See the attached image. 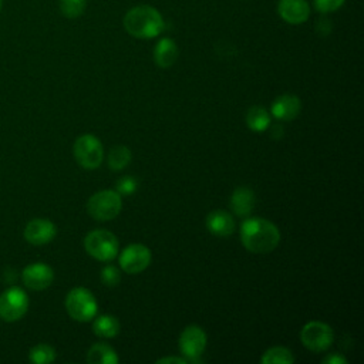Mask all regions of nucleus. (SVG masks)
<instances>
[{
  "mask_svg": "<svg viewBox=\"0 0 364 364\" xmlns=\"http://www.w3.org/2000/svg\"><path fill=\"white\" fill-rule=\"evenodd\" d=\"M122 24L129 36L141 40L154 38L165 28L162 14L148 4H139L129 9L124 16Z\"/></svg>",
  "mask_w": 364,
  "mask_h": 364,
  "instance_id": "nucleus-2",
  "label": "nucleus"
},
{
  "mask_svg": "<svg viewBox=\"0 0 364 364\" xmlns=\"http://www.w3.org/2000/svg\"><path fill=\"white\" fill-rule=\"evenodd\" d=\"M121 195L112 189L95 192L87 202V212L95 220H111L121 212Z\"/></svg>",
  "mask_w": 364,
  "mask_h": 364,
  "instance_id": "nucleus-3",
  "label": "nucleus"
},
{
  "mask_svg": "<svg viewBox=\"0 0 364 364\" xmlns=\"http://www.w3.org/2000/svg\"><path fill=\"white\" fill-rule=\"evenodd\" d=\"M240 240L252 253H269L280 242L277 226L263 218H247L240 226Z\"/></svg>",
  "mask_w": 364,
  "mask_h": 364,
  "instance_id": "nucleus-1",
  "label": "nucleus"
},
{
  "mask_svg": "<svg viewBox=\"0 0 364 364\" xmlns=\"http://www.w3.org/2000/svg\"><path fill=\"white\" fill-rule=\"evenodd\" d=\"M256 205L255 192L250 188H236L230 196V208L237 216H249Z\"/></svg>",
  "mask_w": 364,
  "mask_h": 364,
  "instance_id": "nucleus-16",
  "label": "nucleus"
},
{
  "mask_svg": "<svg viewBox=\"0 0 364 364\" xmlns=\"http://www.w3.org/2000/svg\"><path fill=\"white\" fill-rule=\"evenodd\" d=\"M28 358L34 364H48L55 360V350L51 346L41 343L30 350Z\"/></svg>",
  "mask_w": 364,
  "mask_h": 364,
  "instance_id": "nucleus-23",
  "label": "nucleus"
},
{
  "mask_svg": "<svg viewBox=\"0 0 364 364\" xmlns=\"http://www.w3.org/2000/svg\"><path fill=\"white\" fill-rule=\"evenodd\" d=\"M65 309L75 321H90L97 314V300L94 294L84 287H74L65 297Z\"/></svg>",
  "mask_w": 364,
  "mask_h": 364,
  "instance_id": "nucleus-4",
  "label": "nucleus"
},
{
  "mask_svg": "<svg viewBox=\"0 0 364 364\" xmlns=\"http://www.w3.org/2000/svg\"><path fill=\"white\" fill-rule=\"evenodd\" d=\"M178 46L172 38H161L154 48V61L161 68H169L178 58Z\"/></svg>",
  "mask_w": 364,
  "mask_h": 364,
  "instance_id": "nucleus-17",
  "label": "nucleus"
},
{
  "mask_svg": "<svg viewBox=\"0 0 364 364\" xmlns=\"http://www.w3.org/2000/svg\"><path fill=\"white\" fill-rule=\"evenodd\" d=\"M323 364H347V358L338 353H333L323 358Z\"/></svg>",
  "mask_w": 364,
  "mask_h": 364,
  "instance_id": "nucleus-28",
  "label": "nucleus"
},
{
  "mask_svg": "<svg viewBox=\"0 0 364 364\" xmlns=\"http://www.w3.org/2000/svg\"><path fill=\"white\" fill-rule=\"evenodd\" d=\"M333 330L323 321H309L300 331V340L306 348L314 353L326 351L333 343Z\"/></svg>",
  "mask_w": 364,
  "mask_h": 364,
  "instance_id": "nucleus-8",
  "label": "nucleus"
},
{
  "mask_svg": "<svg viewBox=\"0 0 364 364\" xmlns=\"http://www.w3.org/2000/svg\"><path fill=\"white\" fill-rule=\"evenodd\" d=\"M85 252L97 260L109 262L118 253L117 236L108 230L98 229L90 232L84 239Z\"/></svg>",
  "mask_w": 364,
  "mask_h": 364,
  "instance_id": "nucleus-5",
  "label": "nucleus"
},
{
  "mask_svg": "<svg viewBox=\"0 0 364 364\" xmlns=\"http://www.w3.org/2000/svg\"><path fill=\"white\" fill-rule=\"evenodd\" d=\"M28 310V296L20 287H9L0 294V318L4 321H17Z\"/></svg>",
  "mask_w": 364,
  "mask_h": 364,
  "instance_id": "nucleus-7",
  "label": "nucleus"
},
{
  "mask_svg": "<svg viewBox=\"0 0 364 364\" xmlns=\"http://www.w3.org/2000/svg\"><path fill=\"white\" fill-rule=\"evenodd\" d=\"M301 109L300 98L291 94H283L274 100L272 104V115L280 121L294 119Z\"/></svg>",
  "mask_w": 364,
  "mask_h": 364,
  "instance_id": "nucleus-14",
  "label": "nucleus"
},
{
  "mask_svg": "<svg viewBox=\"0 0 364 364\" xmlns=\"http://www.w3.org/2000/svg\"><path fill=\"white\" fill-rule=\"evenodd\" d=\"M23 283L31 290H44L54 280L53 269L46 263H31L24 267L21 273Z\"/></svg>",
  "mask_w": 364,
  "mask_h": 364,
  "instance_id": "nucleus-11",
  "label": "nucleus"
},
{
  "mask_svg": "<svg viewBox=\"0 0 364 364\" xmlns=\"http://www.w3.org/2000/svg\"><path fill=\"white\" fill-rule=\"evenodd\" d=\"M205 225L208 230L219 237H226L230 236L235 232L236 223L235 219L230 213L225 210H213L206 216Z\"/></svg>",
  "mask_w": 364,
  "mask_h": 364,
  "instance_id": "nucleus-15",
  "label": "nucleus"
},
{
  "mask_svg": "<svg viewBox=\"0 0 364 364\" xmlns=\"http://www.w3.org/2000/svg\"><path fill=\"white\" fill-rule=\"evenodd\" d=\"M151 263V250L141 245L134 243L127 246L119 255V266L125 273L136 274L144 272Z\"/></svg>",
  "mask_w": 364,
  "mask_h": 364,
  "instance_id": "nucleus-10",
  "label": "nucleus"
},
{
  "mask_svg": "<svg viewBox=\"0 0 364 364\" xmlns=\"http://www.w3.org/2000/svg\"><path fill=\"white\" fill-rule=\"evenodd\" d=\"M57 233L55 225L48 219H33L26 225L24 229V239L36 246L46 245L54 239Z\"/></svg>",
  "mask_w": 364,
  "mask_h": 364,
  "instance_id": "nucleus-12",
  "label": "nucleus"
},
{
  "mask_svg": "<svg viewBox=\"0 0 364 364\" xmlns=\"http://www.w3.org/2000/svg\"><path fill=\"white\" fill-rule=\"evenodd\" d=\"M294 361V357L291 351L286 347H270L266 350V353L262 355L260 363L263 364H291Z\"/></svg>",
  "mask_w": 364,
  "mask_h": 364,
  "instance_id": "nucleus-21",
  "label": "nucleus"
},
{
  "mask_svg": "<svg viewBox=\"0 0 364 364\" xmlns=\"http://www.w3.org/2000/svg\"><path fill=\"white\" fill-rule=\"evenodd\" d=\"M75 161L85 169H95L101 165L104 149L100 139L91 134L80 135L73 146Z\"/></svg>",
  "mask_w": 364,
  "mask_h": 364,
  "instance_id": "nucleus-6",
  "label": "nucleus"
},
{
  "mask_svg": "<svg viewBox=\"0 0 364 364\" xmlns=\"http://www.w3.org/2000/svg\"><path fill=\"white\" fill-rule=\"evenodd\" d=\"M1 6H3V0H0V10H1Z\"/></svg>",
  "mask_w": 364,
  "mask_h": 364,
  "instance_id": "nucleus-30",
  "label": "nucleus"
},
{
  "mask_svg": "<svg viewBox=\"0 0 364 364\" xmlns=\"http://www.w3.org/2000/svg\"><path fill=\"white\" fill-rule=\"evenodd\" d=\"M107 161L112 171H121L131 162V151L125 145H117L109 151Z\"/></svg>",
  "mask_w": 364,
  "mask_h": 364,
  "instance_id": "nucleus-22",
  "label": "nucleus"
},
{
  "mask_svg": "<svg viewBox=\"0 0 364 364\" xmlns=\"http://www.w3.org/2000/svg\"><path fill=\"white\" fill-rule=\"evenodd\" d=\"M158 364H164V363H176V364H188L186 358L185 357H164V358H159L156 361Z\"/></svg>",
  "mask_w": 364,
  "mask_h": 364,
  "instance_id": "nucleus-29",
  "label": "nucleus"
},
{
  "mask_svg": "<svg viewBox=\"0 0 364 364\" xmlns=\"http://www.w3.org/2000/svg\"><path fill=\"white\" fill-rule=\"evenodd\" d=\"M344 1L346 0H313V4L316 11L321 14H327L338 10L344 4Z\"/></svg>",
  "mask_w": 364,
  "mask_h": 364,
  "instance_id": "nucleus-26",
  "label": "nucleus"
},
{
  "mask_svg": "<svg viewBox=\"0 0 364 364\" xmlns=\"http://www.w3.org/2000/svg\"><path fill=\"white\" fill-rule=\"evenodd\" d=\"M92 330L98 337L111 338L119 333V321L114 316L102 314L94 320Z\"/></svg>",
  "mask_w": 364,
  "mask_h": 364,
  "instance_id": "nucleus-19",
  "label": "nucleus"
},
{
  "mask_svg": "<svg viewBox=\"0 0 364 364\" xmlns=\"http://www.w3.org/2000/svg\"><path fill=\"white\" fill-rule=\"evenodd\" d=\"M138 183L136 181L132 178V176H122L117 181V185H115V191L119 193V195H132L136 189Z\"/></svg>",
  "mask_w": 364,
  "mask_h": 364,
  "instance_id": "nucleus-27",
  "label": "nucleus"
},
{
  "mask_svg": "<svg viewBox=\"0 0 364 364\" xmlns=\"http://www.w3.org/2000/svg\"><path fill=\"white\" fill-rule=\"evenodd\" d=\"M87 7V0H60V11L67 18H78Z\"/></svg>",
  "mask_w": 364,
  "mask_h": 364,
  "instance_id": "nucleus-24",
  "label": "nucleus"
},
{
  "mask_svg": "<svg viewBox=\"0 0 364 364\" xmlns=\"http://www.w3.org/2000/svg\"><path fill=\"white\" fill-rule=\"evenodd\" d=\"M90 364H118V355L112 347L105 343L94 344L87 353Z\"/></svg>",
  "mask_w": 364,
  "mask_h": 364,
  "instance_id": "nucleus-18",
  "label": "nucleus"
},
{
  "mask_svg": "<svg viewBox=\"0 0 364 364\" xmlns=\"http://www.w3.org/2000/svg\"><path fill=\"white\" fill-rule=\"evenodd\" d=\"M206 347V334L199 326H188L179 337V351L188 363H199V357Z\"/></svg>",
  "mask_w": 364,
  "mask_h": 364,
  "instance_id": "nucleus-9",
  "label": "nucleus"
},
{
  "mask_svg": "<svg viewBox=\"0 0 364 364\" xmlns=\"http://www.w3.org/2000/svg\"><path fill=\"white\" fill-rule=\"evenodd\" d=\"M246 124L255 132L266 131L270 127V114L263 107L255 105L246 114Z\"/></svg>",
  "mask_w": 364,
  "mask_h": 364,
  "instance_id": "nucleus-20",
  "label": "nucleus"
},
{
  "mask_svg": "<svg viewBox=\"0 0 364 364\" xmlns=\"http://www.w3.org/2000/svg\"><path fill=\"white\" fill-rule=\"evenodd\" d=\"M277 13L289 24H301L310 16L307 0H279Z\"/></svg>",
  "mask_w": 364,
  "mask_h": 364,
  "instance_id": "nucleus-13",
  "label": "nucleus"
},
{
  "mask_svg": "<svg viewBox=\"0 0 364 364\" xmlns=\"http://www.w3.org/2000/svg\"><path fill=\"white\" fill-rule=\"evenodd\" d=\"M119 280H121V273L115 266L108 264L101 270V282L105 286L115 287L119 283Z\"/></svg>",
  "mask_w": 364,
  "mask_h": 364,
  "instance_id": "nucleus-25",
  "label": "nucleus"
}]
</instances>
